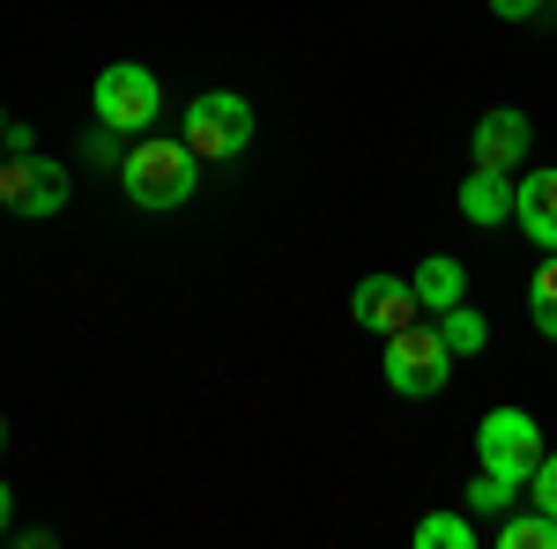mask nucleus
<instances>
[{
	"mask_svg": "<svg viewBox=\"0 0 557 549\" xmlns=\"http://www.w3.org/2000/svg\"><path fill=\"white\" fill-rule=\"evenodd\" d=\"M194 171L201 157L186 149V141H134L127 164H120V186H127L134 209H178V201H194Z\"/></svg>",
	"mask_w": 557,
	"mask_h": 549,
	"instance_id": "nucleus-1",
	"label": "nucleus"
},
{
	"mask_svg": "<svg viewBox=\"0 0 557 549\" xmlns=\"http://www.w3.org/2000/svg\"><path fill=\"white\" fill-rule=\"evenodd\" d=\"M246 141H253V104H246L238 89H201V97L186 104V149H194L201 164H231Z\"/></svg>",
	"mask_w": 557,
	"mask_h": 549,
	"instance_id": "nucleus-2",
	"label": "nucleus"
},
{
	"mask_svg": "<svg viewBox=\"0 0 557 549\" xmlns=\"http://www.w3.org/2000/svg\"><path fill=\"white\" fill-rule=\"evenodd\" d=\"M446 372H454V349H446V335H438V327L409 320L401 335H386V386H394L401 401L438 394V386H446Z\"/></svg>",
	"mask_w": 557,
	"mask_h": 549,
	"instance_id": "nucleus-3",
	"label": "nucleus"
},
{
	"mask_svg": "<svg viewBox=\"0 0 557 549\" xmlns=\"http://www.w3.org/2000/svg\"><path fill=\"white\" fill-rule=\"evenodd\" d=\"M543 423L528 416V409H491V416L475 423V461L491 467V475H506V483H528L535 467H543Z\"/></svg>",
	"mask_w": 557,
	"mask_h": 549,
	"instance_id": "nucleus-4",
	"label": "nucleus"
},
{
	"mask_svg": "<svg viewBox=\"0 0 557 549\" xmlns=\"http://www.w3.org/2000/svg\"><path fill=\"white\" fill-rule=\"evenodd\" d=\"M89 97H97V120H104L112 134H149V127H157V112H164V89H157V75H149V67H134V60L104 67Z\"/></svg>",
	"mask_w": 557,
	"mask_h": 549,
	"instance_id": "nucleus-5",
	"label": "nucleus"
},
{
	"mask_svg": "<svg viewBox=\"0 0 557 549\" xmlns=\"http://www.w3.org/2000/svg\"><path fill=\"white\" fill-rule=\"evenodd\" d=\"M0 209L30 215V223L60 215L67 209V164H52V157H38V149L8 157V164H0Z\"/></svg>",
	"mask_w": 557,
	"mask_h": 549,
	"instance_id": "nucleus-6",
	"label": "nucleus"
},
{
	"mask_svg": "<svg viewBox=\"0 0 557 549\" xmlns=\"http://www.w3.org/2000/svg\"><path fill=\"white\" fill-rule=\"evenodd\" d=\"M349 320H357V327H372V335H401L409 320H424L417 283H401V275H364L357 297H349Z\"/></svg>",
	"mask_w": 557,
	"mask_h": 549,
	"instance_id": "nucleus-7",
	"label": "nucleus"
},
{
	"mask_svg": "<svg viewBox=\"0 0 557 549\" xmlns=\"http://www.w3.org/2000/svg\"><path fill=\"white\" fill-rule=\"evenodd\" d=\"M475 164L483 171H513L520 157H528V149H535V127H528V112H520V104H498V112H483V120H475Z\"/></svg>",
	"mask_w": 557,
	"mask_h": 549,
	"instance_id": "nucleus-8",
	"label": "nucleus"
},
{
	"mask_svg": "<svg viewBox=\"0 0 557 549\" xmlns=\"http://www.w3.org/2000/svg\"><path fill=\"white\" fill-rule=\"evenodd\" d=\"M513 223L543 253H557V171H528L513 186Z\"/></svg>",
	"mask_w": 557,
	"mask_h": 549,
	"instance_id": "nucleus-9",
	"label": "nucleus"
},
{
	"mask_svg": "<svg viewBox=\"0 0 557 549\" xmlns=\"http://www.w3.org/2000/svg\"><path fill=\"white\" fill-rule=\"evenodd\" d=\"M409 283H417V304H424V312H454V304L469 297V267H461L454 253H431Z\"/></svg>",
	"mask_w": 557,
	"mask_h": 549,
	"instance_id": "nucleus-10",
	"label": "nucleus"
},
{
	"mask_svg": "<svg viewBox=\"0 0 557 549\" xmlns=\"http://www.w3.org/2000/svg\"><path fill=\"white\" fill-rule=\"evenodd\" d=\"M461 215H469V223H483V230H491V223H506V215H513V178L475 164L469 186H461Z\"/></svg>",
	"mask_w": 557,
	"mask_h": 549,
	"instance_id": "nucleus-11",
	"label": "nucleus"
},
{
	"mask_svg": "<svg viewBox=\"0 0 557 549\" xmlns=\"http://www.w3.org/2000/svg\"><path fill=\"white\" fill-rule=\"evenodd\" d=\"M498 549H557V520L535 512H498Z\"/></svg>",
	"mask_w": 557,
	"mask_h": 549,
	"instance_id": "nucleus-12",
	"label": "nucleus"
},
{
	"mask_svg": "<svg viewBox=\"0 0 557 549\" xmlns=\"http://www.w3.org/2000/svg\"><path fill=\"white\" fill-rule=\"evenodd\" d=\"M438 335H446L454 357H483V349H491V327H483V312H469V304L438 312Z\"/></svg>",
	"mask_w": 557,
	"mask_h": 549,
	"instance_id": "nucleus-13",
	"label": "nucleus"
},
{
	"mask_svg": "<svg viewBox=\"0 0 557 549\" xmlns=\"http://www.w3.org/2000/svg\"><path fill=\"white\" fill-rule=\"evenodd\" d=\"M417 549H475V520L431 512V520H417Z\"/></svg>",
	"mask_w": 557,
	"mask_h": 549,
	"instance_id": "nucleus-14",
	"label": "nucleus"
},
{
	"mask_svg": "<svg viewBox=\"0 0 557 549\" xmlns=\"http://www.w3.org/2000/svg\"><path fill=\"white\" fill-rule=\"evenodd\" d=\"M528 320L557 341V253L543 260V267H535V283H528Z\"/></svg>",
	"mask_w": 557,
	"mask_h": 549,
	"instance_id": "nucleus-15",
	"label": "nucleus"
},
{
	"mask_svg": "<svg viewBox=\"0 0 557 549\" xmlns=\"http://www.w3.org/2000/svg\"><path fill=\"white\" fill-rule=\"evenodd\" d=\"M513 498H520V483H506V475H475L469 483V512H483V520H498V512H513Z\"/></svg>",
	"mask_w": 557,
	"mask_h": 549,
	"instance_id": "nucleus-16",
	"label": "nucleus"
},
{
	"mask_svg": "<svg viewBox=\"0 0 557 549\" xmlns=\"http://www.w3.org/2000/svg\"><path fill=\"white\" fill-rule=\"evenodd\" d=\"M528 483H535V506H543V512L557 520V453H543V467H535Z\"/></svg>",
	"mask_w": 557,
	"mask_h": 549,
	"instance_id": "nucleus-17",
	"label": "nucleus"
},
{
	"mask_svg": "<svg viewBox=\"0 0 557 549\" xmlns=\"http://www.w3.org/2000/svg\"><path fill=\"white\" fill-rule=\"evenodd\" d=\"M89 157H97V164H127V157H120V141H112V127H104V120H97V134H89Z\"/></svg>",
	"mask_w": 557,
	"mask_h": 549,
	"instance_id": "nucleus-18",
	"label": "nucleus"
},
{
	"mask_svg": "<svg viewBox=\"0 0 557 549\" xmlns=\"http://www.w3.org/2000/svg\"><path fill=\"white\" fill-rule=\"evenodd\" d=\"M535 8H543V0H491V15H498V23H528Z\"/></svg>",
	"mask_w": 557,
	"mask_h": 549,
	"instance_id": "nucleus-19",
	"label": "nucleus"
},
{
	"mask_svg": "<svg viewBox=\"0 0 557 549\" xmlns=\"http://www.w3.org/2000/svg\"><path fill=\"white\" fill-rule=\"evenodd\" d=\"M8 512H15V490L0 483V535H8Z\"/></svg>",
	"mask_w": 557,
	"mask_h": 549,
	"instance_id": "nucleus-20",
	"label": "nucleus"
},
{
	"mask_svg": "<svg viewBox=\"0 0 557 549\" xmlns=\"http://www.w3.org/2000/svg\"><path fill=\"white\" fill-rule=\"evenodd\" d=\"M0 446H8V423H0Z\"/></svg>",
	"mask_w": 557,
	"mask_h": 549,
	"instance_id": "nucleus-21",
	"label": "nucleus"
},
{
	"mask_svg": "<svg viewBox=\"0 0 557 549\" xmlns=\"http://www.w3.org/2000/svg\"><path fill=\"white\" fill-rule=\"evenodd\" d=\"M0 134H8V112H0Z\"/></svg>",
	"mask_w": 557,
	"mask_h": 549,
	"instance_id": "nucleus-22",
	"label": "nucleus"
},
{
	"mask_svg": "<svg viewBox=\"0 0 557 549\" xmlns=\"http://www.w3.org/2000/svg\"><path fill=\"white\" fill-rule=\"evenodd\" d=\"M543 8H557V0H543Z\"/></svg>",
	"mask_w": 557,
	"mask_h": 549,
	"instance_id": "nucleus-23",
	"label": "nucleus"
}]
</instances>
